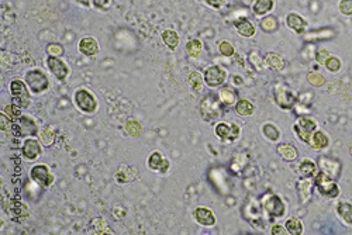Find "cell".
Here are the masks:
<instances>
[{"label": "cell", "mask_w": 352, "mask_h": 235, "mask_svg": "<svg viewBox=\"0 0 352 235\" xmlns=\"http://www.w3.org/2000/svg\"><path fill=\"white\" fill-rule=\"evenodd\" d=\"M74 102L76 104V107L86 114H93L97 109L96 97L86 89H79V90L75 92Z\"/></svg>", "instance_id": "1"}, {"label": "cell", "mask_w": 352, "mask_h": 235, "mask_svg": "<svg viewBox=\"0 0 352 235\" xmlns=\"http://www.w3.org/2000/svg\"><path fill=\"white\" fill-rule=\"evenodd\" d=\"M316 186H317L319 191L325 197L334 199L339 194V188H338L337 182L333 180V177L323 171L316 175Z\"/></svg>", "instance_id": "2"}, {"label": "cell", "mask_w": 352, "mask_h": 235, "mask_svg": "<svg viewBox=\"0 0 352 235\" xmlns=\"http://www.w3.org/2000/svg\"><path fill=\"white\" fill-rule=\"evenodd\" d=\"M316 130H317V123L316 120L310 117H300L293 125V131L296 132L297 138L304 144L310 142V138Z\"/></svg>", "instance_id": "3"}, {"label": "cell", "mask_w": 352, "mask_h": 235, "mask_svg": "<svg viewBox=\"0 0 352 235\" xmlns=\"http://www.w3.org/2000/svg\"><path fill=\"white\" fill-rule=\"evenodd\" d=\"M26 82L32 93H43L49 86L48 78L38 69L29 71L26 74Z\"/></svg>", "instance_id": "4"}, {"label": "cell", "mask_w": 352, "mask_h": 235, "mask_svg": "<svg viewBox=\"0 0 352 235\" xmlns=\"http://www.w3.org/2000/svg\"><path fill=\"white\" fill-rule=\"evenodd\" d=\"M216 135L223 141H235L241 135V127L235 123H219L214 127Z\"/></svg>", "instance_id": "5"}, {"label": "cell", "mask_w": 352, "mask_h": 235, "mask_svg": "<svg viewBox=\"0 0 352 235\" xmlns=\"http://www.w3.org/2000/svg\"><path fill=\"white\" fill-rule=\"evenodd\" d=\"M273 96H275V102L280 109H292L296 104V96L289 90L288 88L278 85L275 90H273Z\"/></svg>", "instance_id": "6"}, {"label": "cell", "mask_w": 352, "mask_h": 235, "mask_svg": "<svg viewBox=\"0 0 352 235\" xmlns=\"http://www.w3.org/2000/svg\"><path fill=\"white\" fill-rule=\"evenodd\" d=\"M225 78H227V72L219 65H214L206 69L205 83L210 88H217L225 82Z\"/></svg>", "instance_id": "7"}, {"label": "cell", "mask_w": 352, "mask_h": 235, "mask_svg": "<svg viewBox=\"0 0 352 235\" xmlns=\"http://www.w3.org/2000/svg\"><path fill=\"white\" fill-rule=\"evenodd\" d=\"M30 176L34 182H37L38 185L44 186V188H48L52 185L54 182V176L52 173L49 172L48 166L45 165H35L31 168V172H30Z\"/></svg>", "instance_id": "8"}, {"label": "cell", "mask_w": 352, "mask_h": 235, "mask_svg": "<svg viewBox=\"0 0 352 235\" xmlns=\"http://www.w3.org/2000/svg\"><path fill=\"white\" fill-rule=\"evenodd\" d=\"M10 92L18 107H27L30 102L29 90L21 80H13L10 83Z\"/></svg>", "instance_id": "9"}, {"label": "cell", "mask_w": 352, "mask_h": 235, "mask_svg": "<svg viewBox=\"0 0 352 235\" xmlns=\"http://www.w3.org/2000/svg\"><path fill=\"white\" fill-rule=\"evenodd\" d=\"M47 65H48L49 71L55 75V78H57L58 80H65L66 76L69 75V68H68L66 63H65L62 59H59L58 57L49 55V57L47 58Z\"/></svg>", "instance_id": "10"}, {"label": "cell", "mask_w": 352, "mask_h": 235, "mask_svg": "<svg viewBox=\"0 0 352 235\" xmlns=\"http://www.w3.org/2000/svg\"><path fill=\"white\" fill-rule=\"evenodd\" d=\"M265 210L271 214V216H275V217H282L285 213H286V206L285 203L282 202V199L279 196H269L264 203Z\"/></svg>", "instance_id": "11"}, {"label": "cell", "mask_w": 352, "mask_h": 235, "mask_svg": "<svg viewBox=\"0 0 352 235\" xmlns=\"http://www.w3.org/2000/svg\"><path fill=\"white\" fill-rule=\"evenodd\" d=\"M193 217H194V220L197 221L200 225H203V227H213L217 222V219H216L214 213L210 208H207V207H197L193 211Z\"/></svg>", "instance_id": "12"}, {"label": "cell", "mask_w": 352, "mask_h": 235, "mask_svg": "<svg viewBox=\"0 0 352 235\" xmlns=\"http://www.w3.org/2000/svg\"><path fill=\"white\" fill-rule=\"evenodd\" d=\"M147 163L149 169L157 171V172H166L169 169V161L158 151H155L149 155Z\"/></svg>", "instance_id": "13"}, {"label": "cell", "mask_w": 352, "mask_h": 235, "mask_svg": "<svg viewBox=\"0 0 352 235\" xmlns=\"http://www.w3.org/2000/svg\"><path fill=\"white\" fill-rule=\"evenodd\" d=\"M211 99H213V96L206 97V99H203V103H202V116L208 123L216 120L220 114L219 113V104H217V102H211Z\"/></svg>", "instance_id": "14"}, {"label": "cell", "mask_w": 352, "mask_h": 235, "mask_svg": "<svg viewBox=\"0 0 352 235\" xmlns=\"http://www.w3.org/2000/svg\"><path fill=\"white\" fill-rule=\"evenodd\" d=\"M234 26L235 30L238 31V34L241 37H244V38H251V37L255 35L256 29L252 24V21H251L250 18H247V17H240L238 20H235Z\"/></svg>", "instance_id": "15"}, {"label": "cell", "mask_w": 352, "mask_h": 235, "mask_svg": "<svg viewBox=\"0 0 352 235\" xmlns=\"http://www.w3.org/2000/svg\"><path fill=\"white\" fill-rule=\"evenodd\" d=\"M23 155L27 159H30V161L37 159L41 155V145H40V142L37 140H34V138L26 140L24 144H23Z\"/></svg>", "instance_id": "16"}, {"label": "cell", "mask_w": 352, "mask_h": 235, "mask_svg": "<svg viewBox=\"0 0 352 235\" xmlns=\"http://www.w3.org/2000/svg\"><path fill=\"white\" fill-rule=\"evenodd\" d=\"M79 52L83 54L85 57H95L99 52V44L95 38L92 37H85L79 41Z\"/></svg>", "instance_id": "17"}, {"label": "cell", "mask_w": 352, "mask_h": 235, "mask_svg": "<svg viewBox=\"0 0 352 235\" xmlns=\"http://www.w3.org/2000/svg\"><path fill=\"white\" fill-rule=\"evenodd\" d=\"M286 24L290 30H293L297 34H304V31L307 29V21L302 17V16L296 15V13H290L286 17Z\"/></svg>", "instance_id": "18"}, {"label": "cell", "mask_w": 352, "mask_h": 235, "mask_svg": "<svg viewBox=\"0 0 352 235\" xmlns=\"http://www.w3.org/2000/svg\"><path fill=\"white\" fill-rule=\"evenodd\" d=\"M308 145H311L313 149H317V151L325 149V148L330 145V138H328V135H327L324 131L316 130V131L313 132L311 138H310Z\"/></svg>", "instance_id": "19"}, {"label": "cell", "mask_w": 352, "mask_h": 235, "mask_svg": "<svg viewBox=\"0 0 352 235\" xmlns=\"http://www.w3.org/2000/svg\"><path fill=\"white\" fill-rule=\"evenodd\" d=\"M235 111L241 117H250L255 111V106L251 103L250 100H247V99H240L235 103Z\"/></svg>", "instance_id": "20"}, {"label": "cell", "mask_w": 352, "mask_h": 235, "mask_svg": "<svg viewBox=\"0 0 352 235\" xmlns=\"http://www.w3.org/2000/svg\"><path fill=\"white\" fill-rule=\"evenodd\" d=\"M337 213L339 219L347 225H352V204L348 202H339L337 204Z\"/></svg>", "instance_id": "21"}, {"label": "cell", "mask_w": 352, "mask_h": 235, "mask_svg": "<svg viewBox=\"0 0 352 235\" xmlns=\"http://www.w3.org/2000/svg\"><path fill=\"white\" fill-rule=\"evenodd\" d=\"M273 0H255L252 6V12L256 16L268 15L273 9Z\"/></svg>", "instance_id": "22"}, {"label": "cell", "mask_w": 352, "mask_h": 235, "mask_svg": "<svg viewBox=\"0 0 352 235\" xmlns=\"http://www.w3.org/2000/svg\"><path fill=\"white\" fill-rule=\"evenodd\" d=\"M265 63H266V66H269L271 69H275V71H282L285 68V61H283V58L279 54H275V52H268L266 54Z\"/></svg>", "instance_id": "23"}, {"label": "cell", "mask_w": 352, "mask_h": 235, "mask_svg": "<svg viewBox=\"0 0 352 235\" xmlns=\"http://www.w3.org/2000/svg\"><path fill=\"white\" fill-rule=\"evenodd\" d=\"M278 154L285 161H294L297 158V151L292 144H280L278 147Z\"/></svg>", "instance_id": "24"}, {"label": "cell", "mask_w": 352, "mask_h": 235, "mask_svg": "<svg viewBox=\"0 0 352 235\" xmlns=\"http://www.w3.org/2000/svg\"><path fill=\"white\" fill-rule=\"evenodd\" d=\"M162 40L169 49H175L179 45V35L174 30H165L162 32Z\"/></svg>", "instance_id": "25"}, {"label": "cell", "mask_w": 352, "mask_h": 235, "mask_svg": "<svg viewBox=\"0 0 352 235\" xmlns=\"http://www.w3.org/2000/svg\"><path fill=\"white\" fill-rule=\"evenodd\" d=\"M186 52L191 58H197L203 52V44L199 40H191L186 44Z\"/></svg>", "instance_id": "26"}, {"label": "cell", "mask_w": 352, "mask_h": 235, "mask_svg": "<svg viewBox=\"0 0 352 235\" xmlns=\"http://www.w3.org/2000/svg\"><path fill=\"white\" fill-rule=\"evenodd\" d=\"M262 132H264L265 137H266L269 141H272V142H276V141H279V138H280V131L278 130V127L273 125V124H271V123L264 124Z\"/></svg>", "instance_id": "27"}, {"label": "cell", "mask_w": 352, "mask_h": 235, "mask_svg": "<svg viewBox=\"0 0 352 235\" xmlns=\"http://www.w3.org/2000/svg\"><path fill=\"white\" fill-rule=\"evenodd\" d=\"M286 230L290 235H302L303 234V224L299 219L292 217L286 221Z\"/></svg>", "instance_id": "28"}, {"label": "cell", "mask_w": 352, "mask_h": 235, "mask_svg": "<svg viewBox=\"0 0 352 235\" xmlns=\"http://www.w3.org/2000/svg\"><path fill=\"white\" fill-rule=\"evenodd\" d=\"M220 100L225 106H233L237 102V94L231 88H223L220 90Z\"/></svg>", "instance_id": "29"}, {"label": "cell", "mask_w": 352, "mask_h": 235, "mask_svg": "<svg viewBox=\"0 0 352 235\" xmlns=\"http://www.w3.org/2000/svg\"><path fill=\"white\" fill-rule=\"evenodd\" d=\"M299 169H300V173L304 177H307V179L313 176V175H316V172H317L316 163L313 161H310V159H304V161L302 162Z\"/></svg>", "instance_id": "30"}, {"label": "cell", "mask_w": 352, "mask_h": 235, "mask_svg": "<svg viewBox=\"0 0 352 235\" xmlns=\"http://www.w3.org/2000/svg\"><path fill=\"white\" fill-rule=\"evenodd\" d=\"M189 83L194 92H202L203 83H205V76H202L200 72H192L189 75Z\"/></svg>", "instance_id": "31"}, {"label": "cell", "mask_w": 352, "mask_h": 235, "mask_svg": "<svg viewBox=\"0 0 352 235\" xmlns=\"http://www.w3.org/2000/svg\"><path fill=\"white\" fill-rule=\"evenodd\" d=\"M299 190H300V197H302V202H307L310 199V194H311V182L310 180H302L299 185Z\"/></svg>", "instance_id": "32"}, {"label": "cell", "mask_w": 352, "mask_h": 235, "mask_svg": "<svg viewBox=\"0 0 352 235\" xmlns=\"http://www.w3.org/2000/svg\"><path fill=\"white\" fill-rule=\"evenodd\" d=\"M324 66L327 68V71L328 72H333V74H337L338 71L341 69V66H342V62L339 61V58L337 57H330V58L327 59V62L324 63Z\"/></svg>", "instance_id": "33"}, {"label": "cell", "mask_w": 352, "mask_h": 235, "mask_svg": "<svg viewBox=\"0 0 352 235\" xmlns=\"http://www.w3.org/2000/svg\"><path fill=\"white\" fill-rule=\"evenodd\" d=\"M126 131L128 132L131 137H138V135L143 132V127H141V124H140L138 121L130 120V121H127V124H126Z\"/></svg>", "instance_id": "34"}, {"label": "cell", "mask_w": 352, "mask_h": 235, "mask_svg": "<svg viewBox=\"0 0 352 235\" xmlns=\"http://www.w3.org/2000/svg\"><path fill=\"white\" fill-rule=\"evenodd\" d=\"M3 114H6L10 120H17V118L21 117V113H20V109H18L17 104H16V106L15 104H9V106H6Z\"/></svg>", "instance_id": "35"}, {"label": "cell", "mask_w": 352, "mask_h": 235, "mask_svg": "<svg viewBox=\"0 0 352 235\" xmlns=\"http://www.w3.org/2000/svg\"><path fill=\"white\" fill-rule=\"evenodd\" d=\"M219 51H220L221 55H224V57H233L235 52L234 45L231 44V43H228V41H221L220 45H219Z\"/></svg>", "instance_id": "36"}, {"label": "cell", "mask_w": 352, "mask_h": 235, "mask_svg": "<svg viewBox=\"0 0 352 235\" xmlns=\"http://www.w3.org/2000/svg\"><path fill=\"white\" fill-rule=\"evenodd\" d=\"M54 140H55V134L54 131L51 130V128H44L43 131H41V141H43V144L44 145H52L54 144Z\"/></svg>", "instance_id": "37"}, {"label": "cell", "mask_w": 352, "mask_h": 235, "mask_svg": "<svg viewBox=\"0 0 352 235\" xmlns=\"http://www.w3.org/2000/svg\"><path fill=\"white\" fill-rule=\"evenodd\" d=\"M339 13L344 16H352V0H341L338 4Z\"/></svg>", "instance_id": "38"}, {"label": "cell", "mask_w": 352, "mask_h": 235, "mask_svg": "<svg viewBox=\"0 0 352 235\" xmlns=\"http://www.w3.org/2000/svg\"><path fill=\"white\" fill-rule=\"evenodd\" d=\"M307 80L313 85V86H323L324 85V76L320 74H314V72H311V74L307 75Z\"/></svg>", "instance_id": "39"}, {"label": "cell", "mask_w": 352, "mask_h": 235, "mask_svg": "<svg viewBox=\"0 0 352 235\" xmlns=\"http://www.w3.org/2000/svg\"><path fill=\"white\" fill-rule=\"evenodd\" d=\"M261 27H262L265 31H273V30L278 27V24H276V18H273V17H266L265 20H262Z\"/></svg>", "instance_id": "40"}, {"label": "cell", "mask_w": 352, "mask_h": 235, "mask_svg": "<svg viewBox=\"0 0 352 235\" xmlns=\"http://www.w3.org/2000/svg\"><path fill=\"white\" fill-rule=\"evenodd\" d=\"M47 52L49 54V55H54V57H59V55H62L64 54V48L62 47H59L58 44H51L48 48H47Z\"/></svg>", "instance_id": "41"}, {"label": "cell", "mask_w": 352, "mask_h": 235, "mask_svg": "<svg viewBox=\"0 0 352 235\" xmlns=\"http://www.w3.org/2000/svg\"><path fill=\"white\" fill-rule=\"evenodd\" d=\"M331 57V54L327 51V49H321V51H319L317 52V57H316V59H317V62L320 63V65H324L325 62H327V59L330 58Z\"/></svg>", "instance_id": "42"}, {"label": "cell", "mask_w": 352, "mask_h": 235, "mask_svg": "<svg viewBox=\"0 0 352 235\" xmlns=\"http://www.w3.org/2000/svg\"><path fill=\"white\" fill-rule=\"evenodd\" d=\"M0 121H1V130H3V131H9V130L13 127V124H12L13 120H9V117H7L6 114H3V113H1Z\"/></svg>", "instance_id": "43"}, {"label": "cell", "mask_w": 352, "mask_h": 235, "mask_svg": "<svg viewBox=\"0 0 352 235\" xmlns=\"http://www.w3.org/2000/svg\"><path fill=\"white\" fill-rule=\"evenodd\" d=\"M271 234L272 235H286L289 234L288 230L285 227H282L280 224H275L272 228H271Z\"/></svg>", "instance_id": "44"}, {"label": "cell", "mask_w": 352, "mask_h": 235, "mask_svg": "<svg viewBox=\"0 0 352 235\" xmlns=\"http://www.w3.org/2000/svg\"><path fill=\"white\" fill-rule=\"evenodd\" d=\"M211 7H214V9H220L221 6H224L225 3H227V0H206Z\"/></svg>", "instance_id": "45"}, {"label": "cell", "mask_w": 352, "mask_h": 235, "mask_svg": "<svg viewBox=\"0 0 352 235\" xmlns=\"http://www.w3.org/2000/svg\"><path fill=\"white\" fill-rule=\"evenodd\" d=\"M109 1H110V0H93V4H95V7H97V9H104V7L109 4Z\"/></svg>", "instance_id": "46"}, {"label": "cell", "mask_w": 352, "mask_h": 235, "mask_svg": "<svg viewBox=\"0 0 352 235\" xmlns=\"http://www.w3.org/2000/svg\"><path fill=\"white\" fill-rule=\"evenodd\" d=\"M78 3H80V4H83V6H89L90 4V0H76Z\"/></svg>", "instance_id": "47"}, {"label": "cell", "mask_w": 352, "mask_h": 235, "mask_svg": "<svg viewBox=\"0 0 352 235\" xmlns=\"http://www.w3.org/2000/svg\"><path fill=\"white\" fill-rule=\"evenodd\" d=\"M350 154L352 155V142H351V145H350Z\"/></svg>", "instance_id": "48"}, {"label": "cell", "mask_w": 352, "mask_h": 235, "mask_svg": "<svg viewBox=\"0 0 352 235\" xmlns=\"http://www.w3.org/2000/svg\"><path fill=\"white\" fill-rule=\"evenodd\" d=\"M245 1H247V3H251V1H252V0H245Z\"/></svg>", "instance_id": "49"}]
</instances>
